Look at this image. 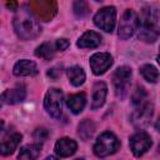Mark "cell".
I'll return each instance as SVG.
<instances>
[{
  "instance_id": "cell-4",
  "label": "cell",
  "mask_w": 160,
  "mask_h": 160,
  "mask_svg": "<svg viewBox=\"0 0 160 160\" xmlns=\"http://www.w3.org/2000/svg\"><path fill=\"white\" fill-rule=\"evenodd\" d=\"M120 148V141L119 139L111 132V131H104L102 134L99 135L94 144V152L99 158H105L109 156L114 152H116Z\"/></svg>"
},
{
  "instance_id": "cell-3",
  "label": "cell",
  "mask_w": 160,
  "mask_h": 160,
  "mask_svg": "<svg viewBox=\"0 0 160 160\" xmlns=\"http://www.w3.org/2000/svg\"><path fill=\"white\" fill-rule=\"evenodd\" d=\"M139 39L145 42H155L159 38V11L155 8L142 10V20L139 21Z\"/></svg>"
},
{
  "instance_id": "cell-11",
  "label": "cell",
  "mask_w": 160,
  "mask_h": 160,
  "mask_svg": "<svg viewBox=\"0 0 160 160\" xmlns=\"http://www.w3.org/2000/svg\"><path fill=\"white\" fill-rule=\"evenodd\" d=\"M26 96V90L24 85H16L12 89H8L4 91V94L1 95V100L6 104L14 105V104H19L21 101H24Z\"/></svg>"
},
{
  "instance_id": "cell-22",
  "label": "cell",
  "mask_w": 160,
  "mask_h": 160,
  "mask_svg": "<svg viewBox=\"0 0 160 160\" xmlns=\"http://www.w3.org/2000/svg\"><path fill=\"white\" fill-rule=\"evenodd\" d=\"M140 74L142 75V78L149 81V82H156L159 79V71L155 66L150 65V64H145L140 68Z\"/></svg>"
},
{
  "instance_id": "cell-12",
  "label": "cell",
  "mask_w": 160,
  "mask_h": 160,
  "mask_svg": "<svg viewBox=\"0 0 160 160\" xmlns=\"http://www.w3.org/2000/svg\"><path fill=\"white\" fill-rule=\"evenodd\" d=\"M78 149V144L75 140L70 138H61L55 142V152L60 158L71 156Z\"/></svg>"
},
{
  "instance_id": "cell-26",
  "label": "cell",
  "mask_w": 160,
  "mask_h": 160,
  "mask_svg": "<svg viewBox=\"0 0 160 160\" xmlns=\"http://www.w3.org/2000/svg\"><path fill=\"white\" fill-rule=\"evenodd\" d=\"M60 74H61V70H58L56 68L49 69V71H48V76H50V78H52V79H56Z\"/></svg>"
},
{
  "instance_id": "cell-7",
  "label": "cell",
  "mask_w": 160,
  "mask_h": 160,
  "mask_svg": "<svg viewBox=\"0 0 160 160\" xmlns=\"http://www.w3.org/2000/svg\"><path fill=\"white\" fill-rule=\"evenodd\" d=\"M131 80V69L129 66H120L112 75V84L115 94L119 99H124L129 91Z\"/></svg>"
},
{
  "instance_id": "cell-1",
  "label": "cell",
  "mask_w": 160,
  "mask_h": 160,
  "mask_svg": "<svg viewBox=\"0 0 160 160\" xmlns=\"http://www.w3.org/2000/svg\"><path fill=\"white\" fill-rule=\"evenodd\" d=\"M12 26L16 35L22 40L35 39L41 32L39 22L36 21L28 6H21L20 9H18L12 19Z\"/></svg>"
},
{
  "instance_id": "cell-19",
  "label": "cell",
  "mask_w": 160,
  "mask_h": 160,
  "mask_svg": "<svg viewBox=\"0 0 160 160\" xmlns=\"http://www.w3.org/2000/svg\"><path fill=\"white\" fill-rule=\"evenodd\" d=\"M66 74H68V78L70 80V82L74 85V86H80L84 84L85 81V71L81 66H78V65H74L71 68H69L66 70Z\"/></svg>"
},
{
  "instance_id": "cell-24",
  "label": "cell",
  "mask_w": 160,
  "mask_h": 160,
  "mask_svg": "<svg viewBox=\"0 0 160 160\" xmlns=\"http://www.w3.org/2000/svg\"><path fill=\"white\" fill-rule=\"evenodd\" d=\"M48 136H49V131L44 128H39L34 131V138L36 141H44V140H46Z\"/></svg>"
},
{
  "instance_id": "cell-8",
  "label": "cell",
  "mask_w": 160,
  "mask_h": 160,
  "mask_svg": "<svg viewBox=\"0 0 160 160\" xmlns=\"http://www.w3.org/2000/svg\"><path fill=\"white\" fill-rule=\"evenodd\" d=\"M115 21H116V9L114 6L102 8L94 16V24L99 29H101L106 32H111L114 30Z\"/></svg>"
},
{
  "instance_id": "cell-27",
  "label": "cell",
  "mask_w": 160,
  "mask_h": 160,
  "mask_svg": "<svg viewBox=\"0 0 160 160\" xmlns=\"http://www.w3.org/2000/svg\"><path fill=\"white\" fill-rule=\"evenodd\" d=\"M6 8H9L11 10H18V4L16 2H8L6 4Z\"/></svg>"
},
{
  "instance_id": "cell-17",
  "label": "cell",
  "mask_w": 160,
  "mask_h": 160,
  "mask_svg": "<svg viewBox=\"0 0 160 160\" xmlns=\"http://www.w3.org/2000/svg\"><path fill=\"white\" fill-rule=\"evenodd\" d=\"M85 104H86V98L84 92L69 95L66 99V105L71 110L72 114H80L84 110Z\"/></svg>"
},
{
  "instance_id": "cell-5",
  "label": "cell",
  "mask_w": 160,
  "mask_h": 160,
  "mask_svg": "<svg viewBox=\"0 0 160 160\" xmlns=\"http://www.w3.org/2000/svg\"><path fill=\"white\" fill-rule=\"evenodd\" d=\"M138 28H139L138 14L131 9L125 10L120 19V22H119V30H118L119 38L121 40H126V39L131 38L134 35V32L138 30Z\"/></svg>"
},
{
  "instance_id": "cell-28",
  "label": "cell",
  "mask_w": 160,
  "mask_h": 160,
  "mask_svg": "<svg viewBox=\"0 0 160 160\" xmlns=\"http://www.w3.org/2000/svg\"><path fill=\"white\" fill-rule=\"evenodd\" d=\"M45 160H60L59 158H56V156H48Z\"/></svg>"
},
{
  "instance_id": "cell-31",
  "label": "cell",
  "mask_w": 160,
  "mask_h": 160,
  "mask_svg": "<svg viewBox=\"0 0 160 160\" xmlns=\"http://www.w3.org/2000/svg\"><path fill=\"white\" fill-rule=\"evenodd\" d=\"M0 105H1V96H0Z\"/></svg>"
},
{
  "instance_id": "cell-21",
  "label": "cell",
  "mask_w": 160,
  "mask_h": 160,
  "mask_svg": "<svg viewBox=\"0 0 160 160\" xmlns=\"http://www.w3.org/2000/svg\"><path fill=\"white\" fill-rule=\"evenodd\" d=\"M55 51H56V49H55L54 44L44 42V44H41L40 46L36 48L35 55L38 58L44 59V60H51L54 58V55H55Z\"/></svg>"
},
{
  "instance_id": "cell-6",
  "label": "cell",
  "mask_w": 160,
  "mask_h": 160,
  "mask_svg": "<svg viewBox=\"0 0 160 160\" xmlns=\"http://www.w3.org/2000/svg\"><path fill=\"white\" fill-rule=\"evenodd\" d=\"M44 108L50 116L60 119L62 114V91L56 88L49 89L44 98Z\"/></svg>"
},
{
  "instance_id": "cell-15",
  "label": "cell",
  "mask_w": 160,
  "mask_h": 160,
  "mask_svg": "<svg viewBox=\"0 0 160 160\" xmlns=\"http://www.w3.org/2000/svg\"><path fill=\"white\" fill-rule=\"evenodd\" d=\"M21 139H22V135L20 132H12L8 138H5L0 142V155H4V156L11 155L18 148V145L20 144Z\"/></svg>"
},
{
  "instance_id": "cell-2",
  "label": "cell",
  "mask_w": 160,
  "mask_h": 160,
  "mask_svg": "<svg viewBox=\"0 0 160 160\" xmlns=\"http://www.w3.org/2000/svg\"><path fill=\"white\" fill-rule=\"evenodd\" d=\"M132 104V114H131V122L136 128H144L149 124L152 116V105L148 100V95L142 88H138L131 96Z\"/></svg>"
},
{
  "instance_id": "cell-29",
  "label": "cell",
  "mask_w": 160,
  "mask_h": 160,
  "mask_svg": "<svg viewBox=\"0 0 160 160\" xmlns=\"http://www.w3.org/2000/svg\"><path fill=\"white\" fill-rule=\"evenodd\" d=\"M2 128H4V121H2V120H0V131L2 130Z\"/></svg>"
},
{
  "instance_id": "cell-30",
  "label": "cell",
  "mask_w": 160,
  "mask_h": 160,
  "mask_svg": "<svg viewBox=\"0 0 160 160\" xmlns=\"http://www.w3.org/2000/svg\"><path fill=\"white\" fill-rule=\"evenodd\" d=\"M75 160H84V159H81V158H79V159H75Z\"/></svg>"
},
{
  "instance_id": "cell-14",
  "label": "cell",
  "mask_w": 160,
  "mask_h": 160,
  "mask_svg": "<svg viewBox=\"0 0 160 160\" xmlns=\"http://www.w3.org/2000/svg\"><path fill=\"white\" fill-rule=\"evenodd\" d=\"M12 72L16 76H34L38 74V66L34 61L22 59L14 65Z\"/></svg>"
},
{
  "instance_id": "cell-9",
  "label": "cell",
  "mask_w": 160,
  "mask_h": 160,
  "mask_svg": "<svg viewBox=\"0 0 160 160\" xmlns=\"http://www.w3.org/2000/svg\"><path fill=\"white\" fill-rule=\"evenodd\" d=\"M151 138L149 134H146L145 131H139L136 134H134L130 140H129V145L130 149L132 151V154L135 156H141L144 155L151 146Z\"/></svg>"
},
{
  "instance_id": "cell-13",
  "label": "cell",
  "mask_w": 160,
  "mask_h": 160,
  "mask_svg": "<svg viewBox=\"0 0 160 160\" xmlns=\"http://www.w3.org/2000/svg\"><path fill=\"white\" fill-rule=\"evenodd\" d=\"M108 94V86L104 81H96L92 88L91 98V109H99L104 105Z\"/></svg>"
},
{
  "instance_id": "cell-16",
  "label": "cell",
  "mask_w": 160,
  "mask_h": 160,
  "mask_svg": "<svg viewBox=\"0 0 160 160\" xmlns=\"http://www.w3.org/2000/svg\"><path fill=\"white\" fill-rule=\"evenodd\" d=\"M100 44H101L100 34H98L96 31H91V30L84 32L76 42V45L81 49H94V48H98Z\"/></svg>"
},
{
  "instance_id": "cell-18",
  "label": "cell",
  "mask_w": 160,
  "mask_h": 160,
  "mask_svg": "<svg viewBox=\"0 0 160 160\" xmlns=\"http://www.w3.org/2000/svg\"><path fill=\"white\" fill-rule=\"evenodd\" d=\"M40 151H41V144L40 142L29 144V145H25L20 149L18 159H20V160H36L38 156L40 155Z\"/></svg>"
},
{
  "instance_id": "cell-10",
  "label": "cell",
  "mask_w": 160,
  "mask_h": 160,
  "mask_svg": "<svg viewBox=\"0 0 160 160\" xmlns=\"http://www.w3.org/2000/svg\"><path fill=\"white\" fill-rule=\"evenodd\" d=\"M112 65V58L109 52H95L90 58V68L95 75H102Z\"/></svg>"
},
{
  "instance_id": "cell-25",
  "label": "cell",
  "mask_w": 160,
  "mask_h": 160,
  "mask_svg": "<svg viewBox=\"0 0 160 160\" xmlns=\"http://www.w3.org/2000/svg\"><path fill=\"white\" fill-rule=\"evenodd\" d=\"M69 45H70V42H69V40H68V39H65V38L58 39V40L55 41V44H54L55 49H56V50H60V51H64Z\"/></svg>"
},
{
  "instance_id": "cell-20",
  "label": "cell",
  "mask_w": 160,
  "mask_h": 160,
  "mask_svg": "<svg viewBox=\"0 0 160 160\" xmlns=\"http://www.w3.org/2000/svg\"><path fill=\"white\" fill-rule=\"evenodd\" d=\"M94 131H95V125H94V122H92L91 120H89V119H84V120L79 124V126H78V134H79V136H80L82 140L90 139V138L92 136Z\"/></svg>"
},
{
  "instance_id": "cell-23",
  "label": "cell",
  "mask_w": 160,
  "mask_h": 160,
  "mask_svg": "<svg viewBox=\"0 0 160 160\" xmlns=\"http://www.w3.org/2000/svg\"><path fill=\"white\" fill-rule=\"evenodd\" d=\"M72 9H74V14L78 18H84L89 14V6L85 1H75Z\"/></svg>"
}]
</instances>
